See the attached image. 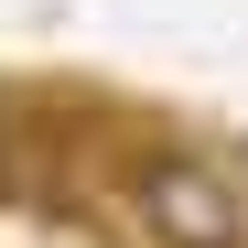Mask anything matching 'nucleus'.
Returning <instances> with one entry per match:
<instances>
[{"label":"nucleus","mask_w":248,"mask_h":248,"mask_svg":"<svg viewBox=\"0 0 248 248\" xmlns=\"http://www.w3.org/2000/svg\"><path fill=\"white\" fill-rule=\"evenodd\" d=\"M130 216L151 248H248V194L205 151H140L130 162Z\"/></svg>","instance_id":"1"},{"label":"nucleus","mask_w":248,"mask_h":248,"mask_svg":"<svg viewBox=\"0 0 248 248\" xmlns=\"http://www.w3.org/2000/svg\"><path fill=\"white\" fill-rule=\"evenodd\" d=\"M22 151H32V119H22L11 87H0V184H22Z\"/></svg>","instance_id":"2"}]
</instances>
